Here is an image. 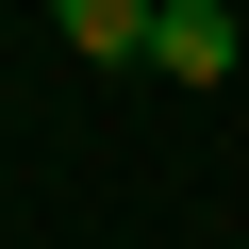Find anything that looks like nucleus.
<instances>
[{"mask_svg":"<svg viewBox=\"0 0 249 249\" xmlns=\"http://www.w3.org/2000/svg\"><path fill=\"white\" fill-rule=\"evenodd\" d=\"M150 83H232V0H166L150 17Z\"/></svg>","mask_w":249,"mask_h":249,"instance_id":"1","label":"nucleus"},{"mask_svg":"<svg viewBox=\"0 0 249 249\" xmlns=\"http://www.w3.org/2000/svg\"><path fill=\"white\" fill-rule=\"evenodd\" d=\"M50 17H67L83 67H150V17H166V0H50Z\"/></svg>","mask_w":249,"mask_h":249,"instance_id":"2","label":"nucleus"}]
</instances>
